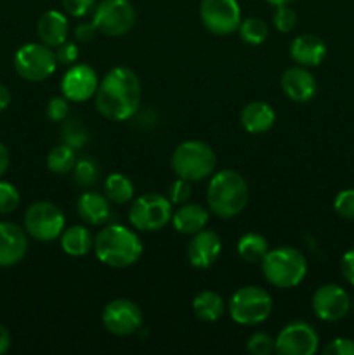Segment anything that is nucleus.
Masks as SVG:
<instances>
[{
	"mask_svg": "<svg viewBox=\"0 0 354 355\" xmlns=\"http://www.w3.org/2000/svg\"><path fill=\"white\" fill-rule=\"evenodd\" d=\"M174 173L189 182H200L208 179L215 172L217 156L215 151L203 141L191 139L184 141L174 149L170 159Z\"/></svg>",
	"mask_w": 354,
	"mask_h": 355,
	"instance_id": "obj_5",
	"label": "nucleus"
},
{
	"mask_svg": "<svg viewBox=\"0 0 354 355\" xmlns=\"http://www.w3.org/2000/svg\"><path fill=\"white\" fill-rule=\"evenodd\" d=\"M10 99H12V97H10V90L7 89L3 83H0V113H2V111H6L7 107H9Z\"/></svg>",
	"mask_w": 354,
	"mask_h": 355,
	"instance_id": "obj_45",
	"label": "nucleus"
},
{
	"mask_svg": "<svg viewBox=\"0 0 354 355\" xmlns=\"http://www.w3.org/2000/svg\"><path fill=\"white\" fill-rule=\"evenodd\" d=\"M76 149L69 148L68 144H59L51 149L47 155V168L49 172L56 175H66L73 172V166L76 163Z\"/></svg>",
	"mask_w": 354,
	"mask_h": 355,
	"instance_id": "obj_28",
	"label": "nucleus"
},
{
	"mask_svg": "<svg viewBox=\"0 0 354 355\" xmlns=\"http://www.w3.org/2000/svg\"><path fill=\"white\" fill-rule=\"evenodd\" d=\"M14 68L28 82H44L58 68L56 54L51 47L40 44H24L14 54Z\"/></svg>",
	"mask_w": 354,
	"mask_h": 355,
	"instance_id": "obj_10",
	"label": "nucleus"
},
{
	"mask_svg": "<svg viewBox=\"0 0 354 355\" xmlns=\"http://www.w3.org/2000/svg\"><path fill=\"white\" fill-rule=\"evenodd\" d=\"M37 35L47 47H59L68 37V17L59 10H47L38 17Z\"/></svg>",
	"mask_w": 354,
	"mask_h": 355,
	"instance_id": "obj_23",
	"label": "nucleus"
},
{
	"mask_svg": "<svg viewBox=\"0 0 354 355\" xmlns=\"http://www.w3.org/2000/svg\"><path fill=\"white\" fill-rule=\"evenodd\" d=\"M28 253V234L14 222H0V267L19 263Z\"/></svg>",
	"mask_w": 354,
	"mask_h": 355,
	"instance_id": "obj_17",
	"label": "nucleus"
},
{
	"mask_svg": "<svg viewBox=\"0 0 354 355\" xmlns=\"http://www.w3.org/2000/svg\"><path fill=\"white\" fill-rule=\"evenodd\" d=\"M61 141L62 144H68L69 148L82 149L89 141V132L78 118H66V120H62Z\"/></svg>",
	"mask_w": 354,
	"mask_h": 355,
	"instance_id": "obj_31",
	"label": "nucleus"
},
{
	"mask_svg": "<svg viewBox=\"0 0 354 355\" xmlns=\"http://www.w3.org/2000/svg\"><path fill=\"white\" fill-rule=\"evenodd\" d=\"M238 33L245 44L260 45L269 37V28H267L266 21L260 19V17H246L239 23Z\"/></svg>",
	"mask_w": 354,
	"mask_h": 355,
	"instance_id": "obj_29",
	"label": "nucleus"
},
{
	"mask_svg": "<svg viewBox=\"0 0 354 355\" xmlns=\"http://www.w3.org/2000/svg\"><path fill=\"white\" fill-rule=\"evenodd\" d=\"M290 58L295 64L316 68L326 58V45L319 37L311 33L298 35L290 44Z\"/></svg>",
	"mask_w": 354,
	"mask_h": 355,
	"instance_id": "obj_19",
	"label": "nucleus"
},
{
	"mask_svg": "<svg viewBox=\"0 0 354 355\" xmlns=\"http://www.w3.org/2000/svg\"><path fill=\"white\" fill-rule=\"evenodd\" d=\"M137 21V12L130 0H101L94 9L92 23L106 37H124Z\"/></svg>",
	"mask_w": 354,
	"mask_h": 355,
	"instance_id": "obj_9",
	"label": "nucleus"
},
{
	"mask_svg": "<svg viewBox=\"0 0 354 355\" xmlns=\"http://www.w3.org/2000/svg\"><path fill=\"white\" fill-rule=\"evenodd\" d=\"M325 355H354V340L335 338L325 347Z\"/></svg>",
	"mask_w": 354,
	"mask_h": 355,
	"instance_id": "obj_40",
	"label": "nucleus"
},
{
	"mask_svg": "<svg viewBox=\"0 0 354 355\" xmlns=\"http://www.w3.org/2000/svg\"><path fill=\"white\" fill-rule=\"evenodd\" d=\"M340 270H342V276L351 286H354V248L347 250L342 255L340 260Z\"/></svg>",
	"mask_w": 354,
	"mask_h": 355,
	"instance_id": "obj_42",
	"label": "nucleus"
},
{
	"mask_svg": "<svg viewBox=\"0 0 354 355\" xmlns=\"http://www.w3.org/2000/svg\"><path fill=\"white\" fill-rule=\"evenodd\" d=\"M246 350L252 355H269L276 352L274 347V338L267 333L255 331L248 340H246Z\"/></svg>",
	"mask_w": 354,
	"mask_h": 355,
	"instance_id": "obj_32",
	"label": "nucleus"
},
{
	"mask_svg": "<svg viewBox=\"0 0 354 355\" xmlns=\"http://www.w3.org/2000/svg\"><path fill=\"white\" fill-rule=\"evenodd\" d=\"M101 321L111 335L130 336L142 328V312L128 298H115L103 309Z\"/></svg>",
	"mask_w": 354,
	"mask_h": 355,
	"instance_id": "obj_12",
	"label": "nucleus"
},
{
	"mask_svg": "<svg viewBox=\"0 0 354 355\" xmlns=\"http://www.w3.org/2000/svg\"><path fill=\"white\" fill-rule=\"evenodd\" d=\"M97 28L96 24L90 21V23H80L76 24L75 28V38L76 42H80V44H89V42H92L94 38L97 37Z\"/></svg>",
	"mask_w": 354,
	"mask_h": 355,
	"instance_id": "obj_41",
	"label": "nucleus"
},
{
	"mask_svg": "<svg viewBox=\"0 0 354 355\" xmlns=\"http://www.w3.org/2000/svg\"><path fill=\"white\" fill-rule=\"evenodd\" d=\"M97 85V73L89 64L75 62L68 66L66 73L61 78V92L69 103H85L96 96Z\"/></svg>",
	"mask_w": 354,
	"mask_h": 355,
	"instance_id": "obj_15",
	"label": "nucleus"
},
{
	"mask_svg": "<svg viewBox=\"0 0 354 355\" xmlns=\"http://www.w3.org/2000/svg\"><path fill=\"white\" fill-rule=\"evenodd\" d=\"M274 347L280 355H312L319 347V336L309 322L294 321L278 333Z\"/></svg>",
	"mask_w": 354,
	"mask_h": 355,
	"instance_id": "obj_13",
	"label": "nucleus"
},
{
	"mask_svg": "<svg viewBox=\"0 0 354 355\" xmlns=\"http://www.w3.org/2000/svg\"><path fill=\"white\" fill-rule=\"evenodd\" d=\"M262 266V274L269 284L280 290L298 286L307 274V260L301 250L294 246H280L267 252Z\"/></svg>",
	"mask_w": 354,
	"mask_h": 355,
	"instance_id": "obj_4",
	"label": "nucleus"
},
{
	"mask_svg": "<svg viewBox=\"0 0 354 355\" xmlns=\"http://www.w3.org/2000/svg\"><path fill=\"white\" fill-rule=\"evenodd\" d=\"M69 113V101L66 99L65 96L52 97L47 103V110H45V114L51 121H62L68 118Z\"/></svg>",
	"mask_w": 354,
	"mask_h": 355,
	"instance_id": "obj_37",
	"label": "nucleus"
},
{
	"mask_svg": "<svg viewBox=\"0 0 354 355\" xmlns=\"http://www.w3.org/2000/svg\"><path fill=\"white\" fill-rule=\"evenodd\" d=\"M19 191L16 186L10 182H2L0 180V215L12 214L17 207H19Z\"/></svg>",
	"mask_w": 354,
	"mask_h": 355,
	"instance_id": "obj_33",
	"label": "nucleus"
},
{
	"mask_svg": "<svg viewBox=\"0 0 354 355\" xmlns=\"http://www.w3.org/2000/svg\"><path fill=\"white\" fill-rule=\"evenodd\" d=\"M59 238L61 250L69 257H85L94 250V236L85 225H71Z\"/></svg>",
	"mask_w": 354,
	"mask_h": 355,
	"instance_id": "obj_24",
	"label": "nucleus"
},
{
	"mask_svg": "<svg viewBox=\"0 0 354 355\" xmlns=\"http://www.w3.org/2000/svg\"><path fill=\"white\" fill-rule=\"evenodd\" d=\"M96 110L111 121L130 120L141 106L142 89L139 76L127 66L111 68L96 90Z\"/></svg>",
	"mask_w": 354,
	"mask_h": 355,
	"instance_id": "obj_1",
	"label": "nucleus"
},
{
	"mask_svg": "<svg viewBox=\"0 0 354 355\" xmlns=\"http://www.w3.org/2000/svg\"><path fill=\"white\" fill-rule=\"evenodd\" d=\"M266 2L273 7H280V6H292V3L297 2V0H266Z\"/></svg>",
	"mask_w": 354,
	"mask_h": 355,
	"instance_id": "obj_46",
	"label": "nucleus"
},
{
	"mask_svg": "<svg viewBox=\"0 0 354 355\" xmlns=\"http://www.w3.org/2000/svg\"><path fill=\"white\" fill-rule=\"evenodd\" d=\"M208 220H210V210L205 208L200 203H183L179 205L176 211H172V222L174 229L180 234H196L201 229L207 227Z\"/></svg>",
	"mask_w": 354,
	"mask_h": 355,
	"instance_id": "obj_20",
	"label": "nucleus"
},
{
	"mask_svg": "<svg viewBox=\"0 0 354 355\" xmlns=\"http://www.w3.org/2000/svg\"><path fill=\"white\" fill-rule=\"evenodd\" d=\"M273 24L280 33H290L297 26V12L290 6L276 7L273 14Z\"/></svg>",
	"mask_w": 354,
	"mask_h": 355,
	"instance_id": "obj_34",
	"label": "nucleus"
},
{
	"mask_svg": "<svg viewBox=\"0 0 354 355\" xmlns=\"http://www.w3.org/2000/svg\"><path fill=\"white\" fill-rule=\"evenodd\" d=\"M9 163H10L9 151H7L6 146L0 142V177L7 172V168H9Z\"/></svg>",
	"mask_w": 354,
	"mask_h": 355,
	"instance_id": "obj_44",
	"label": "nucleus"
},
{
	"mask_svg": "<svg viewBox=\"0 0 354 355\" xmlns=\"http://www.w3.org/2000/svg\"><path fill=\"white\" fill-rule=\"evenodd\" d=\"M62 9L73 17H83L96 9V0H61Z\"/></svg>",
	"mask_w": 354,
	"mask_h": 355,
	"instance_id": "obj_38",
	"label": "nucleus"
},
{
	"mask_svg": "<svg viewBox=\"0 0 354 355\" xmlns=\"http://www.w3.org/2000/svg\"><path fill=\"white\" fill-rule=\"evenodd\" d=\"M274 121H276V113L271 104L264 103V101H252L243 107L242 114H239V123H242L243 130L253 135L269 132L274 127Z\"/></svg>",
	"mask_w": 354,
	"mask_h": 355,
	"instance_id": "obj_22",
	"label": "nucleus"
},
{
	"mask_svg": "<svg viewBox=\"0 0 354 355\" xmlns=\"http://www.w3.org/2000/svg\"><path fill=\"white\" fill-rule=\"evenodd\" d=\"M224 298L214 290H203L194 297L193 312L200 321L215 322L224 315Z\"/></svg>",
	"mask_w": 354,
	"mask_h": 355,
	"instance_id": "obj_25",
	"label": "nucleus"
},
{
	"mask_svg": "<svg viewBox=\"0 0 354 355\" xmlns=\"http://www.w3.org/2000/svg\"><path fill=\"white\" fill-rule=\"evenodd\" d=\"M191 194H193V191H191L189 180L177 177V179L170 184L167 198H169L170 203L172 205H183V203H187V201L191 200Z\"/></svg>",
	"mask_w": 354,
	"mask_h": 355,
	"instance_id": "obj_35",
	"label": "nucleus"
},
{
	"mask_svg": "<svg viewBox=\"0 0 354 355\" xmlns=\"http://www.w3.org/2000/svg\"><path fill=\"white\" fill-rule=\"evenodd\" d=\"M54 54L58 64L71 66L78 61V47H76V44H73V42H62L59 47H56Z\"/></svg>",
	"mask_w": 354,
	"mask_h": 355,
	"instance_id": "obj_39",
	"label": "nucleus"
},
{
	"mask_svg": "<svg viewBox=\"0 0 354 355\" xmlns=\"http://www.w3.org/2000/svg\"><path fill=\"white\" fill-rule=\"evenodd\" d=\"M66 229V218L61 208L51 201H35L24 214V231L42 243L58 239Z\"/></svg>",
	"mask_w": 354,
	"mask_h": 355,
	"instance_id": "obj_8",
	"label": "nucleus"
},
{
	"mask_svg": "<svg viewBox=\"0 0 354 355\" xmlns=\"http://www.w3.org/2000/svg\"><path fill=\"white\" fill-rule=\"evenodd\" d=\"M10 343H12V340H10V333L7 331L6 326L0 324V355L9 352Z\"/></svg>",
	"mask_w": 354,
	"mask_h": 355,
	"instance_id": "obj_43",
	"label": "nucleus"
},
{
	"mask_svg": "<svg viewBox=\"0 0 354 355\" xmlns=\"http://www.w3.org/2000/svg\"><path fill=\"white\" fill-rule=\"evenodd\" d=\"M222 252V241L219 234L210 229H201L200 232L191 236V241L186 248L187 262L194 269H208L217 262Z\"/></svg>",
	"mask_w": 354,
	"mask_h": 355,
	"instance_id": "obj_16",
	"label": "nucleus"
},
{
	"mask_svg": "<svg viewBox=\"0 0 354 355\" xmlns=\"http://www.w3.org/2000/svg\"><path fill=\"white\" fill-rule=\"evenodd\" d=\"M273 312V298L260 286H242L229 298V315L236 324L257 326Z\"/></svg>",
	"mask_w": 354,
	"mask_h": 355,
	"instance_id": "obj_6",
	"label": "nucleus"
},
{
	"mask_svg": "<svg viewBox=\"0 0 354 355\" xmlns=\"http://www.w3.org/2000/svg\"><path fill=\"white\" fill-rule=\"evenodd\" d=\"M281 90L294 103H309L318 92V83L304 66H292L281 75Z\"/></svg>",
	"mask_w": 354,
	"mask_h": 355,
	"instance_id": "obj_18",
	"label": "nucleus"
},
{
	"mask_svg": "<svg viewBox=\"0 0 354 355\" xmlns=\"http://www.w3.org/2000/svg\"><path fill=\"white\" fill-rule=\"evenodd\" d=\"M311 307L321 321L337 322L349 314L351 298L339 284H323L312 295Z\"/></svg>",
	"mask_w": 354,
	"mask_h": 355,
	"instance_id": "obj_14",
	"label": "nucleus"
},
{
	"mask_svg": "<svg viewBox=\"0 0 354 355\" xmlns=\"http://www.w3.org/2000/svg\"><path fill=\"white\" fill-rule=\"evenodd\" d=\"M134 182L124 173L113 172L104 180V196L111 201V205L130 203L134 200Z\"/></svg>",
	"mask_w": 354,
	"mask_h": 355,
	"instance_id": "obj_26",
	"label": "nucleus"
},
{
	"mask_svg": "<svg viewBox=\"0 0 354 355\" xmlns=\"http://www.w3.org/2000/svg\"><path fill=\"white\" fill-rule=\"evenodd\" d=\"M73 180H75L76 186L80 187H89L96 186L97 180H99V165L94 158L90 156H82V158L76 159L75 166H73Z\"/></svg>",
	"mask_w": 354,
	"mask_h": 355,
	"instance_id": "obj_30",
	"label": "nucleus"
},
{
	"mask_svg": "<svg viewBox=\"0 0 354 355\" xmlns=\"http://www.w3.org/2000/svg\"><path fill=\"white\" fill-rule=\"evenodd\" d=\"M269 252V243L259 232H246L238 239L239 259L248 263H260Z\"/></svg>",
	"mask_w": 354,
	"mask_h": 355,
	"instance_id": "obj_27",
	"label": "nucleus"
},
{
	"mask_svg": "<svg viewBox=\"0 0 354 355\" xmlns=\"http://www.w3.org/2000/svg\"><path fill=\"white\" fill-rule=\"evenodd\" d=\"M351 309H353V312H354V300L351 302Z\"/></svg>",
	"mask_w": 354,
	"mask_h": 355,
	"instance_id": "obj_47",
	"label": "nucleus"
},
{
	"mask_svg": "<svg viewBox=\"0 0 354 355\" xmlns=\"http://www.w3.org/2000/svg\"><path fill=\"white\" fill-rule=\"evenodd\" d=\"M80 218L90 225H104L111 218V201L96 191H85L76 200Z\"/></svg>",
	"mask_w": 354,
	"mask_h": 355,
	"instance_id": "obj_21",
	"label": "nucleus"
},
{
	"mask_svg": "<svg viewBox=\"0 0 354 355\" xmlns=\"http://www.w3.org/2000/svg\"><path fill=\"white\" fill-rule=\"evenodd\" d=\"M337 215H340L346 220H354V189H346L339 193L333 201Z\"/></svg>",
	"mask_w": 354,
	"mask_h": 355,
	"instance_id": "obj_36",
	"label": "nucleus"
},
{
	"mask_svg": "<svg viewBox=\"0 0 354 355\" xmlns=\"http://www.w3.org/2000/svg\"><path fill=\"white\" fill-rule=\"evenodd\" d=\"M250 191L245 177L231 168L219 170L210 175L207 187L208 210L219 218H235L248 205Z\"/></svg>",
	"mask_w": 354,
	"mask_h": 355,
	"instance_id": "obj_3",
	"label": "nucleus"
},
{
	"mask_svg": "<svg viewBox=\"0 0 354 355\" xmlns=\"http://www.w3.org/2000/svg\"><path fill=\"white\" fill-rule=\"evenodd\" d=\"M172 211L169 198L158 193H148L130 201L128 220L137 231L156 232L169 224Z\"/></svg>",
	"mask_w": 354,
	"mask_h": 355,
	"instance_id": "obj_7",
	"label": "nucleus"
},
{
	"mask_svg": "<svg viewBox=\"0 0 354 355\" xmlns=\"http://www.w3.org/2000/svg\"><path fill=\"white\" fill-rule=\"evenodd\" d=\"M200 19L210 33L226 37L238 31L242 23V7L238 0H201Z\"/></svg>",
	"mask_w": 354,
	"mask_h": 355,
	"instance_id": "obj_11",
	"label": "nucleus"
},
{
	"mask_svg": "<svg viewBox=\"0 0 354 355\" xmlns=\"http://www.w3.org/2000/svg\"><path fill=\"white\" fill-rule=\"evenodd\" d=\"M141 238L120 224H108L94 238V253L104 266L127 269L142 257Z\"/></svg>",
	"mask_w": 354,
	"mask_h": 355,
	"instance_id": "obj_2",
	"label": "nucleus"
}]
</instances>
